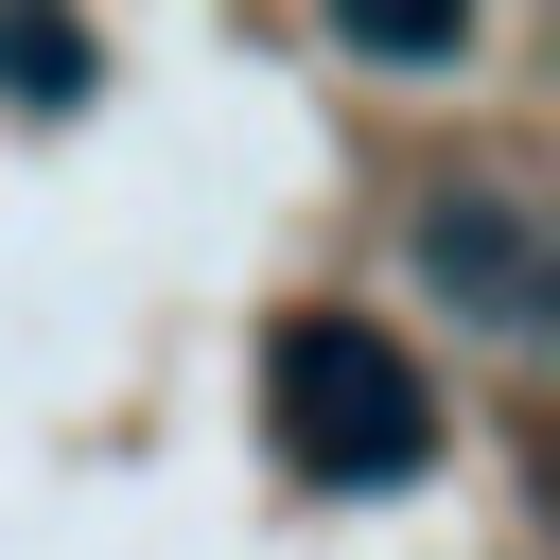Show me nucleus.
<instances>
[{"label": "nucleus", "mask_w": 560, "mask_h": 560, "mask_svg": "<svg viewBox=\"0 0 560 560\" xmlns=\"http://www.w3.org/2000/svg\"><path fill=\"white\" fill-rule=\"evenodd\" d=\"M262 438L298 490H402L438 455V368L385 332V315H280L262 332Z\"/></svg>", "instance_id": "1"}, {"label": "nucleus", "mask_w": 560, "mask_h": 560, "mask_svg": "<svg viewBox=\"0 0 560 560\" xmlns=\"http://www.w3.org/2000/svg\"><path fill=\"white\" fill-rule=\"evenodd\" d=\"M402 245H420V280H438L455 315H490V332L542 315V245H525V192H508V175H438V192L402 210Z\"/></svg>", "instance_id": "2"}, {"label": "nucleus", "mask_w": 560, "mask_h": 560, "mask_svg": "<svg viewBox=\"0 0 560 560\" xmlns=\"http://www.w3.org/2000/svg\"><path fill=\"white\" fill-rule=\"evenodd\" d=\"M0 88H18V105H88V88H105V35H88V18H0Z\"/></svg>", "instance_id": "3"}, {"label": "nucleus", "mask_w": 560, "mask_h": 560, "mask_svg": "<svg viewBox=\"0 0 560 560\" xmlns=\"http://www.w3.org/2000/svg\"><path fill=\"white\" fill-rule=\"evenodd\" d=\"M332 35H350L368 70H455V52H472V18H455V0H350Z\"/></svg>", "instance_id": "4"}]
</instances>
